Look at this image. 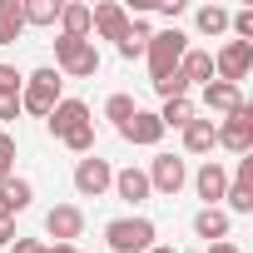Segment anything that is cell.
Wrapping results in <instances>:
<instances>
[{
  "mask_svg": "<svg viewBox=\"0 0 253 253\" xmlns=\"http://www.w3.org/2000/svg\"><path fill=\"white\" fill-rule=\"evenodd\" d=\"M60 84H65V80H60V70H55V65H45V70L25 75V89H20V109L45 119V114L60 104Z\"/></svg>",
  "mask_w": 253,
  "mask_h": 253,
  "instance_id": "6da1fadb",
  "label": "cell"
},
{
  "mask_svg": "<svg viewBox=\"0 0 253 253\" xmlns=\"http://www.w3.org/2000/svg\"><path fill=\"white\" fill-rule=\"evenodd\" d=\"M184 50H189V35L174 25V30H159V35H149V75L154 80H164V75H174L179 70V60H184Z\"/></svg>",
  "mask_w": 253,
  "mask_h": 253,
  "instance_id": "7a4b0ae2",
  "label": "cell"
},
{
  "mask_svg": "<svg viewBox=\"0 0 253 253\" xmlns=\"http://www.w3.org/2000/svg\"><path fill=\"white\" fill-rule=\"evenodd\" d=\"M55 60H60V70H65L70 80H89V75H99V50H94V40L60 35V40H55Z\"/></svg>",
  "mask_w": 253,
  "mask_h": 253,
  "instance_id": "3957f363",
  "label": "cell"
},
{
  "mask_svg": "<svg viewBox=\"0 0 253 253\" xmlns=\"http://www.w3.org/2000/svg\"><path fill=\"white\" fill-rule=\"evenodd\" d=\"M104 238H109L114 253H149L154 248V223L149 218H114L104 228Z\"/></svg>",
  "mask_w": 253,
  "mask_h": 253,
  "instance_id": "277c9868",
  "label": "cell"
},
{
  "mask_svg": "<svg viewBox=\"0 0 253 253\" xmlns=\"http://www.w3.org/2000/svg\"><path fill=\"white\" fill-rule=\"evenodd\" d=\"M213 139L233 154H248L253 149V104H238L223 124H213Z\"/></svg>",
  "mask_w": 253,
  "mask_h": 253,
  "instance_id": "5b68a950",
  "label": "cell"
},
{
  "mask_svg": "<svg viewBox=\"0 0 253 253\" xmlns=\"http://www.w3.org/2000/svg\"><path fill=\"white\" fill-rule=\"evenodd\" d=\"M149 189H159L164 199H174L184 184H189V169H184V159L179 154H154V164H149Z\"/></svg>",
  "mask_w": 253,
  "mask_h": 253,
  "instance_id": "8992f818",
  "label": "cell"
},
{
  "mask_svg": "<svg viewBox=\"0 0 253 253\" xmlns=\"http://www.w3.org/2000/svg\"><path fill=\"white\" fill-rule=\"evenodd\" d=\"M109 184H114V169H109L99 154H84V159L75 164V189H80V199H99Z\"/></svg>",
  "mask_w": 253,
  "mask_h": 253,
  "instance_id": "52a82bcc",
  "label": "cell"
},
{
  "mask_svg": "<svg viewBox=\"0 0 253 253\" xmlns=\"http://www.w3.org/2000/svg\"><path fill=\"white\" fill-rule=\"evenodd\" d=\"M45 124H50L55 139H70L75 129H84V124H94V119H89V104H84V99H60V104L45 114Z\"/></svg>",
  "mask_w": 253,
  "mask_h": 253,
  "instance_id": "ba28073f",
  "label": "cell"
},
{
  "mask_svg": "<svg viewBox=\"0 0 253 253\" xmlns=\"http://www.w3.org/2000/svg\"><path fill=\"white\" fill-rule=\"evenodd\" d=\"M213 70H218V80H223V84H238V80L253 70V45H243V40H228V45L213 55Z\"/></svg>",
  "mask_w": 253,
  "mask_h": 253,
  "instance_id": "9c48e42d",
  "label": "cell"
},
{
  "mask_svg": "<svg viewBox=\"0 0 253 253\" xmlns=\"http://www.w3.org/2000/svg\"><path fill=\"white\" fill-rule=\"evenodd\" d=\"M89 30H99L104 40H124V30H129V10L114 5V0H99V5H89Z\"/></svg>",
  "mask_w": 253,
  "mask_h": 253,
  "instance_id": "30bf717a",
  "label": "cell"
},
{
  "mask_svg": "<svg viewBox=\"0 0 253 253\" xmlns=\"http://www.w3.org/2000/svg\"><path fill=\"white\" fill-rule=\"evenodd\" d=\"M45 233H50L55 243H75V238L84 233V213H80L75 204H55V209L45 213Z\"/></svg>",
  "mask_w": 253,
  "mask_h": 253,
  "instance_id": "8fae6325",
  "label": "cell"
},
{
  "mask_svg": "<svg viewBox=\"0 0 253 253\" xmlns=\"http://www.w3.org/2000/svg\"><path fill=\"white\" fill-rule=\"evenodd\" d=\"M119 134L129 139V144H144V149H154V144L164 139V124H159V114H149V109H134L129 119L119 124Z\"/></svg>",
  "mask_w": 253,
  "mask_h": 253,
  "instance_id": "7c38bea8",
  "label": "cell"
},
{
  "mask_svg": "<svg viewBox=\"0 0 253 253\" xmlns=\"http://www.w3.org/2000/svg\"><path fill=\"white\" fill-rule=\"evenodd\" d=\"M194 189H199V199H204L209 209H218V199L228 194V174H223V164H218V159H209V164L194 174Z\"/></svg>",
  "mask_w": 253,
  "mask_h": 253,
  "instance_id": "4fadbf2b",
  "label": "cell"
},
{
  "mask_svg": "<svg viewBox=\"0 0 253 253\" xmlns=\"http://www.w3.org/2000/svg\"><path fill=\"white\" fill-rule=\"evenodd\" d=\"M204 104H209V114H223V119H228V114H233L238 104H248V99H243V89H238V84L209 80V84H204Z\"/></svg>",
  "mask_w": 253,
  "mask_h": 253,
  "instance_id": "5bb4252c",
  "label": "cell"
},
{
  "mask_svg": "<svg viewBox=\"0 0 253 253\" xmlns=\"http://www.w3.org/2000/svg\"><path fill=\"white\" fill-rule=\"evenodd\" d=\"M109 189H114L124 204H144V199L154 194V189H149V179H144V169H134V164H129V169H119Z\"/></svg>",
  "mask_w": 253,
  "mask_h": 253,
  "instance_id": "9a60e30c",
  "label": "cell"
},
{
  "mask_svg": "<svg viewBox=\"0 0 253 253\" xmlns=\"http://www.w3.org/2000/svg\"><path fill=\"white\" fill-rule=\"evenodd\" d=\"M179 75H184V84H209L213 80V55L209 50H184Z\"/></svg>",
  "mask_w": 253,
  "mask_h": 253,
  "instance_id": "2e32d148",
  "label": "cell"
},
{
  "mask_svg": "<svg viewBox=\"0 0 253 253\" xmlns=\"http://www.w3.org/2000/svg\"><path fill=\"white\" fill-rule=\"evenodd\" d=\"M213 144H218V139H213V119H199V114H194V119L184 124V149H189V154H209Z\"/></svg>",
  "mask_w": 253,
  "mask_h": 253,
  "instance_id": "e0dca14e",
  "label": "cell"
},
{
  "mask_svg": "<svg viewBox=\"0 0 253 253\" xmlns=\"http://www.w3.org/2000/svg\"><path fill=\"white\" fill-rule=\"evenodd\" d=\"M194 233L223 243V238H228V213H223V209H199V213H194Z\"/></svg>",
  "mask_w": 253,
  "mask_h": 253,
  "instance_id": "ac0fdd59",
  "label": "cell"
},
{
  "mask_svg": "<svg viewBox=\"0 0 253 253\" xmlns=\"http://www.w3.org/2000/svg\"><path fill=\"white\" fill-rule=\"evenodd\" d=\"M60 35L89 40V5H80V0H70V5L60 10Z\"/></svg>",
  "mask_w": 253,
  "mask_h": 253,
  "instance_id": "d6986e66",
  "label": "cell"
},
{
  "mask_svg": "<svg viewBox=\"0 0 253 253\" xmlns=\"http://www.w3.org/2000/svg\"><path fill=\"white\" fill-rule=\"evenodd\" d=\"M60 10H65V0H20L25 25H55V20H60Z\"/></svg>",
  "mask_w": 253,
  "mask_h": 253,
  "instance_id": "ffe728a7",
  "label": "cell"
},
{
  "mask_svg": "<svg viewBox=\"0 0 253 253\" xmlns=\"http://www.w3.org/2000/svg\"><path fill=\"white\" fill-rule=\"evenodd\" d=\"M25 30V15H20V0H0V45H15Z\"/></svg>",
  "mask_w": 253,
  "mask_h": 253,
  "instance_id": "44dd1931",
  "label": "cell"
},
{
  "mask_svg": "<svg viewBox=\"0 0 253 253\" xmlns=\"http://www.w3.org/2000/svg\"><path fill=\"white\" fill-rule=\"evenodd\" d=\"M149 50V25L144 20H129V30H124V40H119V55L124 60H139Z\"/></svg>",
  "mask_w": 253,
  "mask_h": 253,
  "instance_id": "7402d4cb",
  "label": "cell"
},
{
  "mask_svg": "<svg viewBox=\"0 0 253 253\" xmlns=\"http://www.w3.org/2000/svg\"><path fill=\"white\" fill-rule=\"evenodd\" d=\"M189 119H194V104H189V99H164V109H159V124H164V129H184Z\"/></svg>",
  "mask_w": 253,
  "mask_h": 253,
  "instance_id": "603a6c76",
  "label": "cell"
},
{
  "mask_svg": "<svg viewBox=\"0 0 253 253\" xmlns=\"http://www.w3.org/2000/svg\"><path fill=\"white\" fill-rule=\"evenodd\" d=\"M194 25H199V35H223V30H228V10H223V5H204V10L194 15Z\"/></svg>",
  "mask_w": 253,
  "mask_h": 253,
  "instance_id": "cb8c5ba5",
  "label": "cell"
},
{
  "mask_svg": "<svg viewBox=\"0 0 253 253\" xmlns=\"http://www.w3.org/2000/svg\"><path fill=\"white\" fill-rule=\"evenodd\" d=\"M0 194H5V204L20 213V209H30V199H35V189H30V179H5L0 184Z\"/></svg>",
  "mask_w": 253,
  "mask_h": 253,
  "instance_id": "d4e9b609",
  "label": "cell"
},
{
  "mask_svg": "<svg viewBox=\"0 0 253 253\" xmlns=\"http://www.w3.org/2000/svg\"><path fill=\"white\" fill-rule=\"evenodd\" d=\"M134 109H139V104H134L129 94H109V99H104V114H109L114 124H124V119H129Z\"/></svg>",
  "mask_w": 253,
  "mask_h": 253,
  "instance_id": "484cf974",
  "label": "cell"
},
{
  "mask_svg": "<svg viewBox=\"0 0 253 253\" xmlns=\"http://www.w3.org/2000/svg\"><path fill=\"white\" fill-rule=\"evenodd\" d=\"M154 89L164 94V99H189V84H184V75L174 70V75H164V80H154Z\"/></svg>",
  "mask_w": 253,
  "mask_h": 253,
  "instance_id": "4316f807",
  "label": "cell"
},
{
  "mask_svg": "<svg viewBox=\"0 0 253 253\" xmlns=\"http://www.w3.org/2000/svg\"><path fill=\"white\" fill-rule=\"evenodd\" d=\"M223 199H228V209H233V213H253V189H248V184H228V194H223Z\"/></svg>",
  "mask_w": 253,
  "mask_h": 253,
  "instance_id": "83f0119b",
  "label": "cell"
},
{
  "mask_svg": "<svg viewBox=\"0 0 253 253\" xmlns=\"http://www.w3.org/2000/svg\"><path fill=\"white\" fill-rule=\"evenodd\" d=\"M5 179H15V139L0 134V184Z\"/></svg>",
  "mask_w": 253,
  "mask_h": 253,
  "instance_id": "f1b7e54d",
  "label": "cell"
},
{
  "mask_svg": "<svg viewBox=\"0 0 253 253\" xmlns=\"http://www.w3.org/2000/svg\"><path fill=\"white\" fill-rule=\"evenodd\" d=\"M20 89H25V75L15 65H0V94H15L20 99Z\"/></svg>",
  "mask_w": 253,
  "mask_h": 253,
  "instance_id": "f546056e",
  "label": "cell"
},
{
  "mask_svg": "<svg viewBox=\"0 0 253 253\" xmlns=\"http://www.w3.org/2000/svg\"><path fill=\"white\" fill-rule=\"evenodd\" d=\"M65 144H70L75 154H89V149H94V124H84V129H75V134H70Z\"/></svg>",
  "mask_w": 253,
  "mask_h": 253,
  "instance_id": "4dcf8cb0",
  "label": "cell"
},
{
  "mask_svg": "<svg viewBox=\"0 0 253 253\" xmlns=\"http://www.w3.org/2000/svg\"><path fill=\"white\" fill-rule=\"evenodd\" d=\"M15 114H20V99H15V94H0V119H5V124H10Z\"/></svg>",
  "mask_w": 253,
  "mask_h": 253,
  "instance_id": "1f68e13d",
  "label": "cell"
},
{
  "mask_svg": "<svg viewBox=\"0 0 253 253\" xmlns=\"http://www.w3.org/2000/svg\"><path fill=\"white\" fill-rule=\"evenodd\" d=\"M10 253H40V238H15Z\"/></svg>",
  "mask_w": 253,
  "mask_h": 253,
  "instance_id": "d6a6232c",
  "label": "cell"
},
{
  "mask_svg": "<svg viewBox=\"0 0 253 253\" xmlns=\"http://www.w3.org/2000/svg\"><path fill=\"white\" fill-rule=\"evenodd\" d=\"M5 223H15V209L5 204V194H0V228H5Z\"/></svg>",
  "mask_w": 253,
  "mask_h": 253,
  "instance_id": "836d02e7",
  "label": "cell"
},
{
  "mask_svg": "<svg viewBox=\"0 0 253 253\" xmlns=\"http://www.w3.org/2000/svg\"><path fill=\"white\" fill-rule=\"evenodd\" d=\"M20 233H15V223H5V228H0V248H5V243H15Z\"/></svg>",
  "mask_w": 253,
  "mask_h": 253,
  "instance_id": "e575fe53",
  "label": "cell"
},
{
  "mask_svg": "<svg viewBox=\"0 0 253 253\" xmlns=\"http://www.w3.org/2000/svg\"><path fill=\"white\" fill-rule=\"evenodd\" d=\"M209 253H238V243H228V238H223V243H213Z\"/></svg>",
  "mask_w": 253,
  "mask_h": 253,
  "instance_id": "d590c367",
  "label": "cell"
},
{
  "mask_svg": "<svg viewBox=\"0 0 253 253\" xmlns=\"http://www.w3.org/2000/svg\"><path fill=\"white\" fill-rule=\"evenodd\" d=\"M149 253H174V248H164V243H154V248H149Z\"/></svg>",
  "mask_w": 253,
  "mask_h": 253,
  "instance_id": "8d00e7d4",
  "label": "cell"
},
{
  "mask_svg": "<svg viewBox=\"0 0 253 253\" xmlns=\"http://www.w3.org/2000/svg\"><path fill=\"white\" fill-rule=\"evenodd\" d=\"M40 253H50V243H40Z\"/></svg>",
  "mask_w": 253,
  "mask_h": 253,
  "instance_id": "74e56055",
  "label": "cell"
},
{
  "mask_svg": "<svg viewBox=\"0 0 253 253\" xmlns=\"http://www.w3.org/2000/svg\"><path fill=\"white\" fill-rule=\"evenodd\" d=\"M75 253H80V248H75Z\"/></svg>",
  "mask_w": 253,
  "mask_h": 253,
  "instance_id": "f35d334b",
  "label": "cell"
}]
</instances>
